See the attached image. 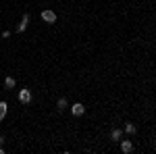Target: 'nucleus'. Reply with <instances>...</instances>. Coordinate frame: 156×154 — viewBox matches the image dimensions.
I'll use <instances>...</instances> for the list:
<instances>
[{
  "label": "nucleus",
  "instance_id": "obj_1",
  "mask_svg": "<svg viewBox=\"0 0 156 154\" xmlns=\"http://www.w3.org/2000/svg\"><path fill=\"white\" fill-rule=\"evenodd\" d=\"M42 19H44V21H46V23H56V13L54 11H50V9H44V11H42Z\"/></svg>",
  "mask_w": 156,
  "mask_h": 154
},
{
  "label": "nucleus",
  "instance_id": "obj_2",
  "mask_svg": "<svg viewBox=\"0 0 156 154\" xmlns=\"http://www.w3.org/2000/svg\"><path fill=\"white\" fill-rule=\"evenodd\" d=\"M29 21H31V17H29V13H25L21 23H19V27H17V34H23L25 29H27V25H29Z\"/></svg>",
  "mask_w": 156,
  "mask_h": 154
},
{
  "label": "nucleus",
  "instance_id": "obj_3",
  "mask_svg": "<svg viewBox=\"0 0 156 154\" xmlns=\"http://www.w3.org/2000/svg\"><path fill=\"white\" fill-rule=\"evenodd\" d=\"M19 100H21L23 104H27V102L31 100V90H27V88H23V90H19Z\"/></svg>",
  "mask_w": 156,
  "mask_h": 154
},
{
  "label": "nucleus",
  "instance_id": "obj_4",
  "mask_svg": "<svg viewBox=\"0 0 156 154\" xmlns=\"http://www.w3.org/2000/svg\"><path fill=\"white\" fill-rule=\"evenodd\" d=\"M71 113L75 115V117H81V115L85 113V106L81 104V102H75V104L71 106Z\"/></svg>",
  "mask_w": 156,
  "mask_h": 154
},
{
  "label": "nucleus",
  "instance_id": "obj_5",
  "mask_svg": "<svg viewBox=\"0 0 156 154\" xmlns=\"http://www.w3.org/2000/svg\"><path fill=\"white\" fill-rule=\"evenodd\" d=\"M133 150V142L131 140H123V142H121V152L123 154H129Z\"/></svg>",
  "mask_w": 156,
  "mask_h": 154
},
{
  "label": "nucleus",
  "instance_id": "obj_6",
  "mask_svg": "<svg viewBox=\"0 0 156 154\" xmlns=\"http://www.w3.org/2000/svg\"><path fill=\"white\" fill-rule=\"evenodd\" d=\"M15 85H17V81L12 79L11 75H9V77L4 79V88H6V90H15Z\"/></svg>",
  "mask_w": 156,
  "mask_h": 154
},
{
  "label": "nucleus",
  "instance_id": "obj_7",
  "mask_svg": "<svg viewBox=\"0 0 156 154\" xmlns=\"http://www.w3.org/2000/svg\"><path fill=\"white\" fill-rule=\"evenodd\" d=\"M6 110H9V104H6V102L2 100V102H0V121L6 117Z\"/></svg>",
  "mask_w": 156,
  "mask_h": 154
},
{
  "label": "nucleus",
  "instance_id": "obj_8",
  "mask_svg": "<svg viewBox=\"0 0 156 154\" xmlns=\"http://www.w3.org/2000/svg\"><path fill=\"white\" fill-rule=\"evenodd\" d=\"M67 106H69V104H67V98H58V102H56V108H58V110H65Z\"/></svg>",
  "mask_w": 156,
  "mask_h": 154
},
{
  "label": "nucleus",
  "instance_id": "obj_9",
  "mask_svg": "<svg viewBox=\"0 0 156 154\" xmlns=\"http://www.w3.org/2000/svg\"><path fill=\"white\" fill-rule=\"evenodd\" d=\"M121 135H123V131H121V129H112V131H110V140H115V142L119 140Z\"/></svg>",
  "mask_w": 156,
  "mask_h": 154
},
{
  "label": "nucleus",
  "instance_id": "obj_10",
  "mask_svg": "<svg viewBox=\"0 0 156 154\" xmlns=\"http://www.w3.org/2000/svg\"><path fill=\"white\" fill-rule=\"evenodd\" d=\"M135 129H137V127H135L133 123H127V125H125V133H135Z\"/></svg>",
  "mask_w": 156,
  "mask_h": 154
},
{
  "label": "nucleus",
  "instance_id": "obj_11",
  "mask_svg": "<svg viewBox=\"0 0 156 154\" xmlns=\"http://www.w3.org/2000/svg\"><path fill=\"white\" fill-rule=\"evenodd\" d=\"M2 142H4V138H2V135H0V146H2Z\"/></svg>",
  "mask_w": 156,
  "mask_h": 154
},
{
  "label": "nucleus",
  "instance_id": "obj_12",
  "mask_svg": "<svg viewBox=\"0 0 156 154\" xmlns=\"http://www.w3.org/2000/svg\"><path fill=\"white\" fill-rule=\"evenodd\" d=\"M154 150H156V144H154Z\"/></svg>",
  "mask_w": 156,
  "mask_h": 154
}]
</instances>
